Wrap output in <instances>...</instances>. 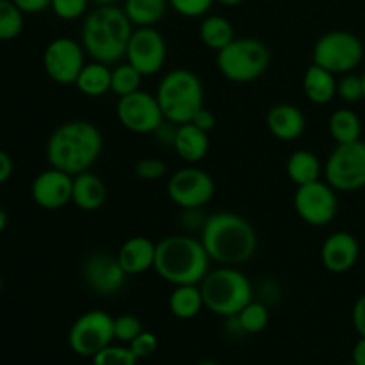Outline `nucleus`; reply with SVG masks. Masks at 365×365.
<instances>
[{"label": "nucleus", "mask_w": 365, "mask_h": 365, "mask_svg": "<svg viewBox=\"0 0 365 365\" xmlns=\"http://www.w3.org/2000/svg\"><path fill=\"white\" fill-rule=\"evenodd\" d=\"M198 365H220V364L214 362V360H203V362H200Z\"/></svg>", "instance_id": "obj_49"}, {"label": "nucleus", "mask_w": 365, "mask_h": 365, "mask_svg": "<svg viewBox=\"0 0 365 365\" xmlns=\"http://www.w3.org/2000/svg\"><path fill=\"white\" fill-rule=\"evenodd\" d=\"M351 319L356 334H359L360 337H365V294L360 296L355 302V305H353Z\"/></svg>", "instance_id": "obj_41"}, {"label": "nucleus", "mask_w": 365, "mask_h": 365, "mask_svg": "<svg viewBox=\"0 0 365 365\" xmlns=\"http://www.w3.org/2000/svg\"><path fill=\"white\" fill-rule=\"evenodd\" d=\"M353 365H365V337H360L355 342L351 351Z\"/></svg>", "instance_id": "obj_45"}, {"label": "nucleus", "mask_w": 365, "mask_h": 365, "mask_svg": "<svg viewBox=\"0 0 365 365\" xmlns=\"http://www.w3.org/2000/svg\"><path fill=\"white\" fill-rule=\"evenodd\" d=\"M103 138L95 123L86 120L64 121L46 141V160L52 168L78 175L89 171L100 159Z\"/></svg>", "instance_id": "obj_1"}, {"label": "nucleus", "mask_w": 365, "mask_h": 365, "mask_svg": "<svg viewBox=\"0 0 365 365\" xmlns=\"http://www.w3.org/2000/svg\"><path fill=\"white\" fill-rule=\"evenodd\" d=\"M349 365H353V364H349Z\"/></svg>", "instance_id": "obj_52"}, {"label": "nucleus", "mask_w": 365, "mask_h": 365, "mask_svg": "<svg viewBox=\"0 0 365 365\" xmlns=\"http://www.w3.org/2000/svg\"><path fill=\"white\" fill-rule=\"evenodd\" d=\"M303 93L316 106H327L337 96V75L312 63L303 75Z\"/></svg>", "instance_id": "obj_23"}, {"label": "nucleus", "mask_w": 365, "mask_h": 365, "mask_svg": "<svg viewBox=\"0 0 365 365\" xmlns=\"http://www.w3.org/2000/svg\"><path fill=\"white\" fill-rule=\"evenodd\" d=\"M205 309L221 317H234L253 299V284L241 269L220 266L200 282Z\"/></svg>", "instance_id": "obj_5"}, {"label": "nucleus", "mask_w": 365, "mask_h": 365, "mask_svg": "<svg viewBox=\"0 0 365 365\" xmlns=\"http://www.w3.org/2000/svg\"><path fill=\"white\" fill-rule=\"evenodd\" d=\"M25 13L13 0H0V41H13L24 31Z\"/></svg>", "instance_id": "obj_31"}, {"label": "nucleus", "mask_w": 365, "mask_h": 365, "mask_svg": "<svg viewBox=\"0 0 365 365\" xmlns=\"http://www.w3.org/2000/svg\"><path fill=\"white\" fill-rule=\"evenodd\" d=\"M319 255L327 271L334 274L348 273L359 262V239L349 232H334L324 239Z\"/></svg>", "instance_id": "obj_18"}, {"label": "nucleus", "mask_w": 365, "mask_h": 365, "mask_svg": "<svg viewBox=\"0 0 365 365\" xmlns=\"http://www.w3.org/2000/svg\"><path fill=\"white\" fill-rule=\"evenodd\" d=\"M155 250L157 242L145 237V235H135V237L127 239L120 246L116 257L120 260L121 267L125 269V273L128 277H135V274H143L146 271L153 269V264H155Z\"/></svg>", "instance_id": "obj_19"}, {"label": "nucleus", "mask_w": 365, "mask_h": 365, "mask_svg": "<svg viewBox=\"0 0 365 365\" xmlns=\"http://www.w3.org/2000/svg\"><path fill=\"white\" fill-rule=\"evenodd\" d=\"M7 221H9V217H7L6 209H4V207H0V234H2V232L6 230Z\"/></svg>", "instance_id": "obj_46"}, {"label": "nucleus", "mask_w": 365, "mask_h": 365, "mask_svg": "<svg viewBox=\"0 0 365 365\" xmlns=\"http://www.w3.org/2000/svg\"><path fill=\"white\" fill-rule=\"evenodd\" d=\"M110 77H113V68L109 64L91 61V63H86V66L81 70L75 81V88L84 96L98 98L110 91Z\"/></svg>", "instance_id": "obj_25"}, {"label": "nucleus", "mask_w": 365, "mask_h": 365, "mask_svg": "<svg viewBox=\"0 0 365 365\" xmlns=\"http://www.w3.org/2000/svg\"><path fill=\"white\" fill-rule=\"evenodd\" d=\"M107 187L98 175L84 171L73 177V195L71 203L84 212L98 210L106 203Z\"/></svg>", "instance_id": "obj_22"}, {"label": "nucleus", "mask_w": 365, "mask_h": 365, "mask_svg": "<svg viewBox=\"0 0 365 365\" xmlns=\"http://www.w3.org/2000/svg\"><path fill=\"white\" fill-rule=\"evenodd\" d=\"M177 128H178L177 123H171V121L164 120L163 125H160V127L153 132V135H155V139L160 143V145L171 146V148H173L175 135H177Z\"/></svg>", "instance_id": "obj_40"}, {"label": "nucleus", "mask_w": 365, "mask_h": 365, "mask_svg": "<svg viewBox=\"0 0 365 365\" xmlns=\"http://www.w3.org/2000/svg\"><path fill=\"white\" fill-rule=\"evenodd\" d=\"M362 81H364V91H365V71L362 73Z\"/></svg>", "instance_id": "obj_50"}, {"label": "nucleus", "mask_w": 365, "mask_h": 365, "mask_svg": "<svg viewBox=\"0 0 365 365\" xmlns=\"http://www.w3.org/2000/svg\"><path fill=\"white\" fill-rule=\"evenodd\" d=\"M73 175L50 166L32 180L31 196L38 207L45 210H59L71 203Z\"/></svg>", "instance_id": "obj_17"}, {"label": "nucleus", "mask_w": 365, "mask_h": 365, "mask_svg": "<svg viewBox=\"0 0 365 365\" xmlns=\"http://www.w3.org/2000/svg\"><path fill=\"white\" fill-rule=\"evenodd\" d=\"M170 7L184 18L207 16L216 0H168Z\"/></svg>", "instance_id": "obj_37"}, {"label": "nucleus", "mask_w": 365, "mask_h": 365, "mask_svg": "<svg viewBox=\"0 0 365 365\" xmlns=\"http://www.w3.org/2000/svg\"><path fill=\"white\" fill-rule=\"evenodd\" d=\"M134 173L135 177L146 182L160 180L168 173V166L164 160L157 159V157H146V159H141L135 163Z\"/></svg>", "instance_id": "obj_38"}, {"label": "nucleus", "mask_w": 365, "mask_h": 365, "mask_svg": "<svg viewBox=\"0 0 365 365\" xmlns=\"http://www.w3.org/2000/svg\"><path fill=\"white\" fill-rule=\"evenodd\" d=\"M116 116L121 127L134 134H153L166 120L157 96L143 89L118 100Z\"/></svg>", "instance_id": "obj_14"}, {"label": "nucleus", "mask_w": 365, "mask_h": 365, "mask_svg": "<svg viewBox=\"0 0 365 365\" xmlns=\"http://www.w3.org/2000/svg\"><path fill=\"white\" fill-rule=\"evenodd\" d=\"M134 25L125 14L123 7L96 6L84 16L81 29V43L93 61L103 64H118L125 59Z\"/></svg>", "instance_id": "obj_3"}, {"label": "nucleus", "mask_w": 365, "mask_h": 365, "mask_svg": "<svg viewBox=\"0 0 365 365\" xmlns=\"http://www.w3.org/2000/svg\"><path fill=\"white\" fill-rule=\"evenodd\" d=\"M337 96L348 103H356L360 100H365L362 75H356L355 71L341 75V78L337 81Z\"/></svg>", "instance_id": "obj_35"}, {"label": "nucleus", "mask_w": 365, "mask_h": 365, "mask_svg": "<svg viewBox=\"0 0 365 365\" xmlns=\"http://www.w3.org/2000/svg\"><path fill=\"white\" fill-rule=\"evenodd\" d=\"M287 177L296 187L310 184V182L321 180L323 164L319 157L310 150H296L287 159Z\"/></svg>", "instance_id": "obj_27"}, {"label": "nucleus", "mask_w": 365, "mask_h": 365, "mask_svg": "<svg viewBox=\"0 0 365 365\" xmlns=\"http://www.w3.org/2000/svg\"><path fill=\"white\" fill-rule=\"evenodd\" d=\"M210 257L202 241L191 235H168L157 242L153 269L164 282L175 285L200 284L210 271Z\"/></svg>", "instance_id": "obj_4"}, {"label": "nucleus", "mask_w": 365, "mask_h": 365, "mask_svg": "<svg viewBox=\"0 0 365 365\" xmlns=\"http://www.w3.org/2000/svg\"><path fill=\"white\" fill-rule=\"evenodd\" d=\"M198 34L203 45L207 48L214 50V52H220L235 39L234 25L227 16H221V14H207V16H203Z\"/></svg>", "instance_id": "obj_26"}, {"label": "nucleus", "mask_w": 365, "mask_h": 365, "mask_svg": "<svg viewBox=\"0 0 365 365\" xmlns=\"http://www.w3.org/2000/svg\"><path fill=\"white\" fill-rule=\"evenodd\" d=\"M93 4H96V6H113V4L120 2V0H91Z\"/></svg>", "instance_id": "obj_48"}, {"label": "nucleus", "mask_w": 365, "mask_h": 365, "mask_svg": "<svg viewBox=\"0 0 365 365\" xmlns=\"http://www.w3.org/2000/svg\"><path fill=\"white\" fill-rule=\"evenodd\" d=\"M220 73L235 84H248L267 71L271 64V50L255 38H235L230 45L216 53Z\"/></svg>", "instance_id": "obj_7"}, {"label": "nucleus", "mask_w": 365, "mask_h": 365, "mask_svg": "<svg viewBox=\"0 0 365 365\" xmlns=\"http://www.w3.org/2000/svg\"><path fill=\"white\" fill-rule=\"evenodd\" d=\"M157 102L164 118L171 123L184 125L203 107V84L195 71L187 68L170 70L157 86Z\"/></svg>", "instance_id": "obj_6"}, {"label": "nucleus", "mask_w": 365, "mask_h": 365, "mask_svg": "<svg viewBox=\"0 0 365 365\" xmlns=\"http://www.w3.org/2000/svg\"><path fill=\"white\" fill-rule=\"evenodd\" d=\"M324 180L341 192L360 191L365 187V141L337 145L323 166Z\"/></svg>", "instance_id": "obj_9"}, {"label": "nucleus", "mask_w": 365, "mask_h": 365, "mask_svg": "<svg viewBox=\"0 0 365 365\" xmlns=\"http://www.w3.org/2000/svg\"><path fill=\"white\" fill-rule=\"evenodd\" d=\"M25 14H38L43 11L50 9L52 6V0H13Z\"/></svg>", "instance_id": "obj_43"}, {"label": "nucleus", "mask_w": 365, "mask_h": 365, "mask_svg": "<svg viewBox=\"0 0 365 365\" xmlns=\"http://www.w3.org/2000/svg\"><path fill=\"white\" fill-rule=\"evenodd\" d=\"M168 0H125L123 11L134 27H155L166 14Z\"/></svg>", "instance_id": "obj_28"}, {"label": "nucleus", "mask_w": 365, "mask_h": 365, "mask_svg": "<svg viewBox=\"0 0 365 365\" xmlns=\"http://www.w3.org/2000/svg\"><path fill=\"white\" fill-rule=\"evenodd\" d=\"M171 202L182 210H200L216 192L214 178L200 168H182L170 177L166 185Z\"/></svg>", "instance_id": "obj_12"}, {"label": "nucleus", "mask_w": 365, "mask_h": 365, "mask_svg": "<svg viewBox=\"0 0 365 365\" xmlns=\"http://www.w3.org/2000/svg\"><path fill=\"white\" fill-rule=\"evenodd\" d=\"M189 123L196 125V127L202 128V130L210 132V130H214V127H216V116H214L209 109L202 107V109H200L198 113L192 116V120L189 121Z\"/></svg>", "instance_id": "obj_42"}, {"label": "nucleus", "mask_w": 365, "mask_h": 365, "mask_svg": "<svg viewBox=\"0 0 365 365\" xmlns=\"http://www.w3.org/2000/svg\"><path fill=\"white\" fill-rule=\"evenodd\" d=\"M89 4H91V0H52L50 9L61 20L73 21L88 14Z\"/></svg>", "instance_id": "obj_36"}, {"label": "nucleus", "mask_w": 365, "mask_h": 365, "mask_svg": "<svg viewBox=\"0 0 365 365\" xmlns=\"http://www.w3.org/2000/svg\"><path fill=\"white\" fill-rule=\"evenodd\" d=\"M0 292H2V277H0Z\"/></svg>", "instance_id": "obj_51"}, {"label": "nucleus", "mask_w": 365, "mask_h": 365, "mask_svg": "<svg viewBox=\"0 0 365 365\" xmlns=\"http://www.w3.org/2000/svg\"><path fill=\"white\" fill-rule=\"evenodd\" d=\"M364 43L349 31H330L321 36L312 50V63L335 75L351 73L364 61Z\"/></svg>", "instance_id": "obj_8"}, {"label": "nucleus", "mask_w": 365, "mask_h": 365, "mask_svg": "<svg viewBox=\"0 0 365 365\" xmlns=\"http://www.w3.org/2000/svg\"><path fill=\"white\" fill-rule=\"evenodd\" d=\"M114 342V317L103 310H89L73 321L68 331V346L84 359H93Z\"/></svg>", "instance_id": "obj_10"}, {"label": "nucleus", "mask_w": 365, "mask_h": 365, "mask_svg": "<svg viewBox=\"0 0 365 365\" xmlns=\"http://www.w3.org/2000/svg\"><path fill=\"white\" fill-rule=\"evenodd\" d=\"M210 139L209 132L202 130L192 123L178 125L177 135H175L173 150L184 163L196 164L203 160L209 153Z\"/></svg>", "instance_id": "obj_21"}, {"label": "nucleus", "mask_w": 365, "mask_h": 365, "mask_svg": "<svg viewBox=\"0 0 365 365\" xmlns=\"http://www.w3.org/2000/svg\"><path fill=\"white\" fill-rule=\"evenodd\" d=\"M143 75L135 70L132 64L118 63L113 68V77H110V91L121 98V96H127L130 93H135L141 89Z\"/></svg>", "instance_id": "obj_32"}, {"label": "nucleus", "mask_w": 365, "mask_h": 365, "mask_svg": "<svg viewBox=\"0 0 365 365\" xmlns=\"http://www.w3.org/2000/svg\"><path fill=\"white\" fill-rule=\"evenodd\" d=\"M139 359L127 344H109L91 359V365H138Z\"/></svg>", "instance_id": "obj_33"}, {"label": "nucleus", "mask_w": 365, "mask_h": 365, "mask_svg": "<svg viewBox=\"0 0 365 365\" xmlns=\"http://www.w3.org/2000/svg\"><path fill=\"white\" fill-rule=\"evenodd\" d=\"M266 125L273 138L280 141H294L305 132L307 120L299 107L292 103H277L267 110Z\"/></svg>", "instance_id": "obj_20"}, {"label": "nucleus", "mask_w": 365, "mask_h": 365, "mask_svg": "<svg viewBox=\"0 0 365 365\" xmlns=\"http://www.w3.org/2000/svg\"><path fill=\"white\" fill-rule=\"evenodd\" d=\"M157 346H159V341H157L155 334L143 330L141 334H139L130 344H128V348H130L132 353L141 360V359H148V356H152L153 353L157 351Z\"/></svg>", "instance_id": "obj_39"}, {"label": "nucleus", "mask_w": 365, "mask_h": 365, "mask_svg": "<svg viewBox=\"0 0 365 365\" xmlns=\"http://www.w3.org/2000/svg\"><path fill=\"white\" fill-rule=\"evenodd\" d=\"M168 307H170V312L177 319H195L205 309L200 284L175 285V289L170 294V299H168Z\"/></svg>", "instance_id": "obj_24"}, {"label": "nucleus", "mask_w": 365, "mask_h": 365, "mask_svg": "<svg viewBox=\"0 0 365 365\" xmlns=\"http://www.w3.org/2000/svg\"><path fill=\"white\" fill-rule=\"evenodd\" d=\"M217 4H221V6H227V7H235L239 6V4H242L245 0H216Z\"/></svg>", "instance_id": "obj_47"}, {"label": "nucleus", "mask_w": 365, "mask_h": 365, "mask_svg": "<svg viewBox=\"0 0 365 365\" xmlns=\"http://www.w3.org/2000/svg\"><path fill=\"white\" fill-rule=\"evenodd\" d=\"M13 170L14 164L11 155L7 152H4V150H0V185L9 180L11 175H13Z\"/></svg>", "instance_id": "obj_44"}, {"label": "nucleus", "mask_w": 365, "mask_h": 365, "mask_svg": "<svg viewBox=\"0 0 365 365\" xmlns=\"http://www.w3.org/2000/svg\"><path fill=\"white\" fill-rule=\"evenodd\" d=\"M168 45L164 36L155 27H135L128 41L125 61L135 68L143 77L159 73L166 64Z\"/></svg>", "instance_id": "obj_15"}, {"label": "nucleus", "mask_w": 365, "mask_h": 365, "mask_svg": "<svg viewBox=\"0 0 365 365\" xmlns=\"http://www.w3.org/2000/svg\"><path fill=\"white\" fill-rule=\"evenodd\" d=\"M294 210L303 223L327 227L339 212L337 191L327 180L299 185L294 192Z\"/></svg>", "instance_id": "obj_11"}, {"label": "nucleus", "mask_w": 365, "mask_h": 365, "mask_svg": "<svg viewBox=\"0 0 365 365\" xmlns=\"http://www.w3.org/2000/svg\"><path fill=\"white\" fill-rule=\"evenodd\" d=\"M235 317L246 335H255L266 330L269 324V309L264 302L253 298Z\"/></svg>", "instance_id": "obj_30"}, {"label": "nucleus", "mask_w": 365, "mask_h": 365, "mask_svg": "<svg viewBox=\"0 0 365 365\" xmlns=\"http://www.w3.org/2000/svg\"><path fill=\"white\" fill-rule=\"evenodd\" d=\"M82 277H84L86 285L95 294L110 298L123 291L128 274L121 267L118 257L106 252H96L84 260Z\"/></svg>", "instance_id": "obj_16"}, {"label": "nucleus", "mask_w": 365, "mask_h": 365, "mask_svg": "<svg viewBox=\"0 0 365 365\" xmlns=\"http://www.w3.org/2000/svg\"><path fill=\"white\" fill-rule=\"evenodd\" d=\"M200 241L212 262L237 267L252 260L259 239L248 220L225 210L203 220Z\"/></svg>", "instance_id": "obj_2"}, {"label": "nucleus", "mask_w": 365, "mask_h": 365, "mask_svg": "<svg viewBox=\"0 0 365 365\" xmlns=\"http://www.w3.org/2000/svg\"><path fill=\"white\" fill-rule=\"evenodd\" d=\"M86 50L81 41L71 38H56L43 52V68L56 84L75 86L78 73L86 66Z\"/></svg>", "instance_id": "obj_13"}, {"label": "nucleus", "mask_w": 365, "mask_h": 365, "mask_svg": "<svg viewBox=\"0 0 365 365\" xmlns=\"http://www.w3.org/2000/svg\"><path fill=\"white\" fill-rule=\"evenodd\" d=\"M143 330V321L134 314H121L114 317V341L120 344L128 346Z\"/></svg>", "instance_id": "obj_34"}, {"label": "nucleus", "mask_w": 365, "mask_h": 365, "mask_svg": "<svg viewBox=\"0 0 365 365\" xmlns=\"http://www.w3.org/2000/svg\"><path fill=\"white\" fill-rule=\"evenodd\" d=\"M328 130L337 145L359 141L362 138V120L351 109H337L328 120Z\"/></svg>", "instance_id": "obj_29"}]
</instances>
